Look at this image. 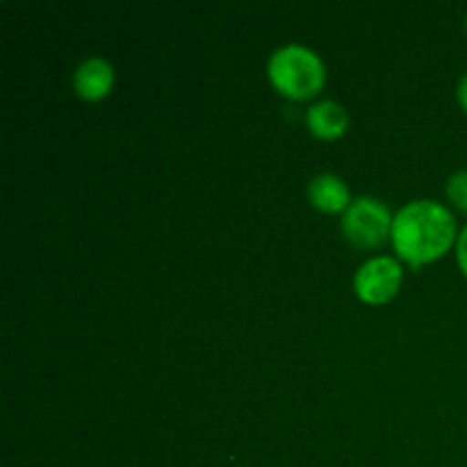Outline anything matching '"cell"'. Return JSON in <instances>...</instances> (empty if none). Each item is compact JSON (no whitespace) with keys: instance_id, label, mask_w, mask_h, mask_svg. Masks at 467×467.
<instances>
[{"instance_id":"obj_1","label":"cell","mask_w":467,"mask_h":467,"mask_svg":"<svg viewBox=\"0 0 467 467\" xmlns=\"http://www.w3.org/2000/svg\"><path fill=\"white\" fill-rule=\"evenodd\" d=\"M454 217L436 201H413L392 219L395 249L410 265H422L442 255L454 242Z\"/></svg>"},{"instance_id":"obj_2","label":"cell","mask_w":467,"mask_h":467,"mask_svg":"<svg viewBox=\"0 0 467 467\" xmlns=\"http://www.w3.org/2000/svg\"><path fill=\"white\" fill-rule=\"evenodd\" d=\"M269 78L274 87L292 99H308L324 85L322 59L304 46L278 48L269 59Z\"/></svg>"},{"instance_id":"obj_3","label":"cell","mask_w":467,"mask_h":467,"mask_svg":"<svg viewBox=\"0 0 467 467\" xmlns=\"http://www.w3.org/2000/svg\"><path fill=\"white\" fill-rule=\"evenodd\" d=\"M342 228L356 246H377L392 228V217L386 205L372 196H363L347 208Z\"/></svg>"},{"instance_id":"obj_4","label":"cell","mask_w":467,"mask_h":467,"mask_svg":"<svg viewBox=\"0 0 467 467\" xmlns=\"http://www.w3.org/2000/svg\"><path fill=\"white\" fill-rule=\"evenodd\" d=\"M356 292L368 304H383L390 299L397 292L401 283V267L397 260L386 258H372L358 269L356 274Z\"/></svg>"},{"instance_id":"obj_5","label":"cell","mask_w":467,"mask_h":467,"mask_svg":"<svg viewBox=\"0 0 467 467\" xmlns=\"http://www.w3.org/2000/svg\"><path fill=\"white\" fill-rule=\"evenodd\" d=\"M114 82V71L103 57H89L73 73V87L87 100L103 99Z\"/></svg>"},{"instance_id":"obj_6","label":"cell","mask_w":467,"mask_h":467,"mask_svg":"<svg viewBox=\"0 0 467 467\" xmlns=\"http://www.w3.org/2000/svg\"><path fill=\"white\" fill-rule=\"evenodd\" d=\"M310 201H313L317 208L327 210V213H337V210L349 208V190H347L345 182L340 181L333 173H322V176L315 178L308 187Z\"/></svg>"},{"instance_id":"obj_7","label":"cell","mask_w":467,"mask_h":467,"mask_svg":"<svg viewBox=\"0 0 467 467\" xmlns=\"http://www.w3.org/2000/svg\"><path fill=\"white\" fill-rule=\"evenodd\" d=\"M347 123H349L347 112L336 100H319L308 109L310 130L319 137H327V140L342 135L347 130Z\"/></svg>"},{"instance_id":"obj_8","label":"cell","mask_w":467,"mask_h":467,"mask_svg":"<svg viewBox=\"0 0 467 467\" xmlns=\"http://www.w3.org/2000/svg\"><path fill=\"white\" fill-rule=\"evenodd\" d=\"M447 194H450V199L459 208H463L467 213V171H459L450 178V182H447Z\"/></svg>"},{"instance_id":"obj_9","label":"cell","mask_w":467,"mask_h":467,"mask_svg":"<svg viewBox=\"0 0 467 467\" xmlns=\"http://www.w3.org/2000/svg\"><path fill=\"white\" fill-rule=\"evenodd\" d=\"M456 254H459V265H461V269H463V274L467 276V226H465V231L461 233L459 246H456Z\"/></svg>"},{"instance_id":"obj_10","label":"cell","mask_w":467,"mask_h":467,"mask_svg":"<svg viewBox=\"0 0 467 467\" xmlns=\"http://www.w3.org/2000/svg\"><path fill=\"white\" fill-rule=\"evenodd\" d=\"M459 100H461V105H463V108L467 109V73H465L463 80H461V85H459Z\"/></svg>"}]
</instances>
